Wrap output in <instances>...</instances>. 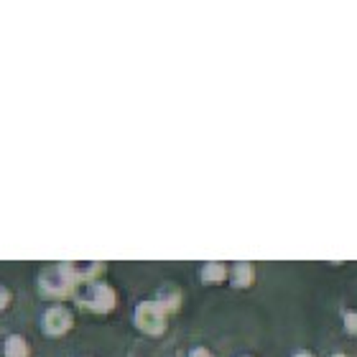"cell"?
I'll return each instance as SVG.
<instances>
[{"instance_id":"obj_1","label":"cell","mask_w":357,"mask_h":357,"mask_svg":"<svg viewBox=\"0 0 357 357\" xmlns=\"http://www.w3.org/2000/svg\"><path fill=\"white\" fill-rule=\"evenodd\" d=\"M79 304L92 309V312H110L115 306V291L102 281H92L79 294Z\"/></svg>"},{"instance_id":"obj_2","label":"cell","mask_w":357,"mask_h":357,"mask_svg":"<svg viewBox=\"0 0 357 357\" xmlns=\"http://www.w3.org/2000/svg\"><path fill=\"white\" fill-rule=\"evenodd\" d=\"M75 283H79L77 273L72 271V266H54V268H46L44 275H41V286L44 291L49 294H69V291L75 289Z\"/></svg>"},{"instance_id":"obj_3","label":"cell","mask_w":357,"mask_h":357,"mask_svg":"<svg viewBox=\"0 0 357 357\" xmlns=\"http://www.w3.org/2000/svg\"><path fill=\"white\" fill-rule=\"evenodd\" d=\"M135 324L149 332V335H158L164 332L166 327V317H164V306L158 301H143L138 309H135Z\"/></svg>"},{"instance_id":"obj_4","label":"cell","mask_w":357,"mask_h":357,"mask_svg":"<svg viewBox=\"0 0 357 357\" xmlns=\"http://www.w3.org/2000/svg\"><path fill=\"white\" fill-rule=\"evenodd\" d=\"M69 327H72V314H69L64 306H52V309L44 314V332L46 335L59 337V335H64Z\"/></svg>"},{"instance_id":"obj_5","label":"cell","mask_w":357,"mask_h":357,"mask_svg":"<svg viewBox=\"0 0 357 357\" xmlns=\"http://www.w3.org/2000/svg\"><path fill=\"white\" fill-rule=\"evenodd\" d=\"M6 357H29V342L21 335H10L6 340Z\"/></svg>"},{"instance_id":"obj_6","label":"cell","mask_w":357,"mask_h":357,"mask_svg":"<svg viewBox=\"0 0 357 357\" xmlns=\"http://www.w3.org/2000/svg\"><path fill=\"white\" fill-rule=\"evenodd\" d=\"M225 273H227V268L222 263H207V266L202 268V278L207 283H220L225 281Z\"/></svg>"},{"instance_id":"obj_7","label":"cell","mask_w":357,"mask_h":357,"mask_svg":"<svg viewBox=\"0 0 357 357\" xmlns=\"http://www.w3.org/2000/svg\"><path fill=\"white\" fill-rule=\"evenodd\" d=\"M232 281H235V286H248L253 281V266L250 263H238L235 271H232Z\"/></svg>"},{"instance_id":"obj_8","label":"cell","mask_w":357,"mask_h":357,"mask_svg":"<svg viewBox=\"0 0 357 357\" xmlns=\"http://www.w3.org/2000/svg\"><path fill=\"white\" fill-rule=\"evenodd\" d=\"M347 329L357 335V314H347Z\"/></svg>"},{"instance_id":"obj_9","label":"cell","mask_w":357,"mask_h":357,"mask_svg":"<svg viewBox=\"0 0 357 357\" xmlns=\"http://www.w3.org/2000/svg\"><path fill=\"white\" fill-rule=\"evenodd\" d=\"M8 301H10V296H8V291L3 289V286H0V309H6Z\"/></svg>"},{"instance_id":"obj_10","label":"cell","mask_w":357,"mask_h":357,"mask_svg":"<svg viewBox=\"0 0 357 357\" xmlns=\"http://www.w3.org/2000/svg\"><path fill=\"white\" fill-rule=\"evenodd\" d=\"M189 357H212V355H209V352L204 350V347H197V350H194V352H192V355H189Z\"/></svg>"},{"instance_id":"obj_11","label":"cell","mask_w":357,"mask_h":357,"mask_svg":"<svg viewBox=\"0 0 357 357\" xmlns=\"http://www.w3.org/2000/svg\"><path fill=\"white\" fill-rule=\"evenodd\" d=\"M296 357H312V355H306V352H301V355H296Z\"/></svg>"}]
</instances>
